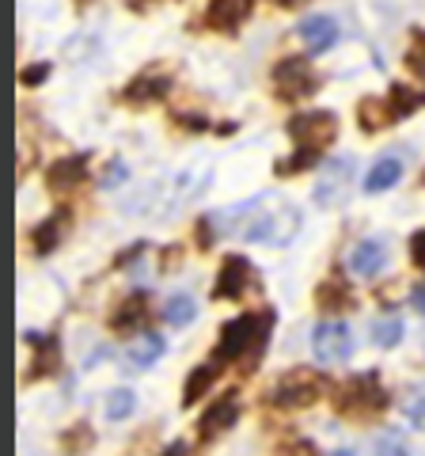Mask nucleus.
<instances>
[{
	"mask_svg": "<svg viewBox=\"0 0 425 456\" xmlns=\"http://www.w3.org/2000/svg\"><path fill=\"white\" fill-rule=\"evenodd\" d=\"M221 236H239L251 240V244H266V248H285L301 232V209H296L289 198L281 194H259L251 202H236L224 213L212 217Z\"/></svg>",
	"mask_w": 425,
	"mask_h": 456,
	"instance_id": "nucleus-1",
	"label": "nucleus"
},
{
	"mask_svg": "<svg viewBox=\"0 0 425 456\" xmlns=\"http://www.w3.org/2000/svg\"><path fill=\"white\" fill-rule=\"evenodd\" d=\"M391 403V395L388 388L380 384V373H357V377H349L346 384H338V392H334V411L338 415H346V419H376V415H384Z\"/></svg>",
	"mask_w": 425,
	"mask_h": 456,
	"instance_id": "nucleus-2",
	"label": "nucleus"
},
{
	"mask_svg": "<svg viewBox=\"0 0 425 456\" xmlns=\"http://www.w3.org/2000/svg\"><path fill=\"white\" fill-rule=\"evenodd\" d=\"M323 392H327L323 373H316L311 365H296L274 380V388L266 392V403L277 407V411H304L311 403H319Z\"/></svg>",
	"mask_w": 425,
	"mask_h": 456,
	"instance_id": "nucleus-3",
	"label": "nucleus"
},
{
	"mask_svg": "<svg viewBox=\"0 0 425 456\" xmlns=\"http://www.w3.org/2000/svg\"><path fill=\"white\" fill-rule=\"evenodd\" d=\"M285 134L296 149H311V152H327L338 141V114L334 110H308V114H293Z\"/></svg>",
	"mask_w": 425,
	"mask_h": 456,
	"instance_id": "nucleus-4",
	"label": "nucleus"
},
{
	"mask_svg": "<svg viewBox=\"0 0 425 456\" xmlns=\"http://www.w3.org/2000/svg\"><path fill=\"white\" fill-rule=\"evenodd\" d=\"M353 171H357L353 156H334V160H327L319 167L316 183H311V202H316L319 209H338L349 198Z\"/></svg>",
	"mask_w": 425,
	"mask_h": 456,
	"instance_id": "nucleus-5",
	"label": "nucleus"
},
{
	"mask_svg": "<svg viewBox=\"0 0 425 456\" xmlns=\"http://www.w3.org/2000/svg\"><path fill=\"white\" fill-rule=\"evenodd\" d=\"M270 80H274V95L281 99V103L308 99L319 88V77L311 73V65L304 61V57H281V61L270 69Z\"/></svg>",
	"mask_w": 425,
	"mask_h": 456,
	"instance_id": "nucleus-6",
	"label": "nucleus"
},
{
	"mask_svg": "<svg viewBox=\"0 0 425 456\" xmlns=\"http://www.w3.org/2000/svg\"><path fill=\"white\" fill-rule=\"evenodd\" d=\"M311 354L323 365H342L353 354V335L342 320H323L311 327Z\"/></svg>",
	"mask_w": 425,
	"mask_h": 456,
	"instance_id": "nucleus-7",
	"label": "nucleus"
},
{
	"mask_svg": "<svg viewBox=\"0 0 425 456\" xmlns=\"http://www.w3.org/2000/svg\"><path fill=\"white\" fill-rule=\"evenodd\" d=\"M172 92V69H160V65H148L145 73H137L130 84L122 88V103L133 107V110H145L152 103H160V99Z\"/></svg>",
	"mask_w": 425,
	"mask_h": 456,
	"instance_id": "nucleus-8",
	"label": "nucleus"
},
{
	"mask_svg": "<svg viewBox=\"0 0 425 456\" xmlns=\"http://www.w3.org/2000/svg\"><path fill=\"white\" fill-rule=\"evenodd\" d=\"M251 285H259V270L244 255H224L221 274L212 281V301H239Z\"/></svg>",
	"mask_w": 425,
	"mask_h": 456,
	"instance_id": "nucleus-9",
	"label": "nucleus"
},
{
	"mask_svg": "<svg viewBox=\"0 0 425 456\" xmlns=\"http://www.w3.org/2000/svg\"><path fill=\"white\" fill-rule=\"evenodd\" d=\"M236 419H239V395L236 392H224L221 399H212L209 411L197 419V441H202V445H212L221 434L232 430Z\"/></svg>",
	"mask_w": 425,
	"mask_h": 456,
	"instance_id": "nucleus-10",
	"label": "nucleus"
},
{
	"mask_svg": "<svg viewBox=\"0 0 425 456\" xmlns=\"http://www.w3.org/2000/svg\"><path fill=\"white\" fill-rule=\"evenodd\" d=\"M88 171H92V152H73V156H61L46 167V187L53 194H65V191H76L80 183H88Z\"/></svg>",
	"mask_w": 425,
	"mask_h": 456,
	"instance_id": "nucleus-11",
	"label": "nucleus"
},
{
	"mask_svg": "<svg viewBox=\"0 0 425 456\" xmlns=\"http://www.w3.org/2000/svg\"><path fill=\"white\" fill-rule=\"evenodd\" d=\"M251 12H254V0H209V8H205L202 20H205L209 31L236 35L239 27L251 20Z\"/></svg>",
	"mask_w": 425,
	"mask_h": 456,
	"instance_id": "nucleus-12",
	"label": "nucleus"
},
{
	"mask_svg": "<svg viewBox=\"0 0 425 456\" xmlns=\"http://www.w3.org/2000/svg\"><path fill=\"white\" fill-rule=\"evenodd\" d=\"M148 312H152L148 293H130L125 301H118V305H115V312H110L107 327H110L115 335H140V331H145Z\"/></svg>",
	"mask_w": 425,
	"mask_h": 456,
	"instance_id": "nucleus-13",
	"label": "nucleus"
},
{
	"mask_svg": "<svg viewBox=\"0 0 425 456\" xmlns=\"http://www.w3.org/2000/svg\"><path fill=\"white\" fill-rule=\"evenodd\" d=\"M23 338L35 346V362H31V373H27V380H46V377H58V369H61V342H58V335L23 331Z\"/></svg>",
	"mask_w": 425,
	"mask_h": 456,
	"instance_id": "nucleus-14",
	"label": "nucleus"
},
{
	"mask_svg": "<svg viewBox=\"0 0 425 456\" xmlns=\"http://www.w3.org/2000/svg\"><path fill=\"white\" fill-rule=\"evenodd\" d=\"M68 221H73V213H68L65 206L61 209H53L46 221H38L35 224V232H31V248H35V255H53L61 244H65V228H68Z\"/></svg>",
	"mask_w": 425,
	"mask_h": 456,
	"instance_id": "nucleus-15",
	"label": "nucleus"
},
{
	"mask_svg": "<svg viewBox=\"0 0 425 456\" xmlns=\"http://www.w3.org/2000/svg\"><path fill=\"white\" fill-rule=\"evenodd\" d=\"M388 259H391V251H388L384 240H361L349 255V270L361 274V278H376L380 270L388 266Z\"/></svg>",
	"mask_w": 425,
	"mask_h": 456,
	"instance_id": "nucleus-16",
	"label": "nucleus"
},
{
	"mask_svg": "<svg viewBox=\"0 0 425 456\" xmlns=\"http://www.w3.org/2000/svg\"><path fill=\"white\" fill-rule=\"evenodd\" d=\"M296 35H301L308 53H327L338 42V23L331 16H308L301 27H296Z\"/></svg>",
	"mask_w": 425,
	"mask_h": 456,
	"instance_id": "nucleus-17",
	"label": "nucleus"
},
{
	"mask_svg": "<svg viewBox=\"0 0 425 456\" xmlns=\"http://www.w3.org/2000/svg\"><path fill=\"white\" fill-rule=\"evenodd\" d=\"M395 183H403V160L395 152H388V156H380V160L368 167V175H365V191L368 194H384V191H391Z\"/></svg>",
	"mask_w": 425,
	"mask_h": 456,
	"instance_id": "nucleus-18",
	"label": "nucleus"
},
{
	"mask_svg": "<svg viewBox=\"0 0 425 456\" xmlns=\"http://www.w3.org/2000/svg\"><path fill=\"white\" fill-rule=\"evenodd\" d=\"M164 350H167V342L164 335H156V331H140L130 338V350H125V358H130L133 369H148L164 358Z\"/></svg>",
	"mask_w": 425,
	"mask_h": 456,
	"instance_id": "nucleus-19",
	"label": "nucleus"
},
{
	"mask_svg": "<svg viewBox=\"0 0 425 456\" xmlns=\"http://www.w3.org/2000/svg\"><path fill=\"white\" fill-rule=\"evenodd\" d=\"M221 362H202V365H197L194 369V373L187 377V384H182V407H194L197 403V399H202V395H209V388H212V384H217V377H221Z\"/></svg>",
	"mask_w": 425,
	"mask_h": 456,
	"instance_id": "nucleus-20",
	"label": "nucleus"
},
{
	"mask_svg": "<svg viewBox=\"0 0 425 456\" xmlns=\"http://www.w3.org/2000/svg\"><path fill=\"white\" fill-rule=\"evenodd\" d=\"M357 126H361V134H380V130H388V126H395V114L388 107V99L365 95L357 103Z\"/></svg>",
	"mask_w": 425,
	"mask_h": 456,
	"instance_id": "nucleus-21",
	"label": "nucleus"
},
{
	"mask_svg": "<svg viewBox=\"0 0 425 456\" xmlns=\"http://www.w3.org/2000/svg\"><path fill=\"white\" fill-rule=\"evenodd\" d=\"M316 308L319 312H346L353 308V293L342 278H327L316 285Z\"/></svg>",
	"mask_w": 425,
	"mask_h": 456,
	"instance_id": "nucleus-22",
	"label": "nucleus"
},
{
	"mask_svg": "<svg viewBox=\"0 0 425 456\" xmlns=\"http://www.w3.org/2000/svg\"><path fill=\"white\" fill-rule=\"evenodd\" d=\"M384 99H388V107L395 114V122H403V118H410V114H418L425 107V92L406 88V84H391Z\"/></svg>",
	"mask_w": 425,
	"mask_h": 456,
	"instance_id": "nucleus-23",
	"label": "nucleus"
},
{
	"mask_svg": "<svg viewBox=\"0 0 425 456\" xmlns=\"http://www.w3.org/2000/svg\"><path fill=\"white\" fill-rule=\"evenodd\" d=\"M160 316H164L167 327H187L197 316V301L190 293H175V297H167V305L160 308Z\"/></svg>",
	"mask_w": 425,
	"mask_h": 456,
	"instance_id": "nucleus-24",
	"label": "nucleus"
},
{
	"mask_svg": "<svg viewBox=\"0 0 425 456\" xmlns=\"http://www.w3.org/2000/svg\"><path fill=\"white\" fill-rule=\"evenodd\" d=\"M95 445V430L88 422H76V426H68V430L61 434V452L65 456H84Z\"/></svg>",
	"mask_w": 425,
	"mask_h": 456,
	"instance_id": "nucleus-25",
	"label": "nucleus"
},
{
	"mask_svg": "<svg viewBox=\"0 0 425 456\" xmlns=\"http://www.w3.org/2000/svg\"><path fill=\"white\" fill-rule=\"evenodd\" d=\"M403 65L418 80H425V27H410V42L403 50Z\"/></svg>",
	"mask_w": 425,
	"mask_h": 456,
	"instance_id": "nucleus-26",
	"label": "nucleus"
},
{
	"mask_svg": "<svg viewBox=\"0 0 425 456\" xmlns=\"http://www.w3.org/2000/svg\"><path fill=\"white\" fill-rule=\"evenodd\" d=\"M323 152H311V149H296L293 156H285V160H274V175L277 179H289V175H301V171L316 167Z\"/></svg>",
	"mask_w": 425,
	"mask_h": 456,
	"instance_id": "nucleus-27",
	"label": "nucleus"
},
{
	"mask_svg": "<svg viewBox=\"0 0 425 456\" xmlns=\"http://www.w3.org/2000/svg\"><path fill=\"white\" fill-rule=\"evenodd\" d=\"M133 407H137V395L130 392V388H115V392H110L107 395V419L110 422H122V419H130L133 415Z\"/></svg>",
	"mask_w": 425,
	"mask_h": 456,
	"instance_id": "nucleus-28",
	"label": "nucleus"
},
{
	"mask_svg": "<svg viewBox=\"0 0 425 456\" xmlns=\"http://www.w3.org/2000/svg\"><path fill=\"white\" fill-rule=\"evenodd\" d=\"M403 335H406L403 320H380V323L373 327V342H376L380 350H391V346H399V342H403Z\"/></svg>",
	"mask_w": 425,
	"mask_h": 456,
	"instance_id": "nucleus-29",
	"label": "nucleus"
},
{
	"mask_svg": "<svg viewBox=\"0 0 425 456\" xmlns=\"http://www.w3.org/2000/svg\"><path fill=\"white\" fill-rule=\"evenodd\" d=\"M403 415H406V422L414 426V430H425V392H414V395L406 399Z\"/></svg>",
	"mask_w": 425,
	"mask_h": 456,
	"instance_id": "nucleus-30",
	"label": "nucleus"
},
{
	"mask_svg": "<svg viewBox=\"0 0 425 456\" xmlns=\"http://www.w3.org/2000/svg\"><path fill=\"white\" fill-rule=\"evenodd\" d=\"M50 73H53V65H50V61L27 65V69H20V84H23V88H38V84H46V80H50Z\"/></svg>",
	"mask_w": 425,
	"mask_h": 456,
	"instance_id": "nucleus-31",
	"label": "nucleus"
},
{
	"mask_svg": "<svg viewBox=\"0 0 425 456\" xmlns=\"http://www.w3.org/2000/svg\"><path fill=\"white\" fill-rule=\"evenodd\" d=\"M376 456H410V445L403 441V434H384L376 441Z\"/></svg>",
	"mask_w": 425,
	"mask_h": 456,
	"instance_id": "nucleus-32",
	"label": "nucleus"
},
{
	"mask_svg": "<svg viewBox=\"0 0 425 456\" xmlns=\"http://www.w3.org/2000/svg\"><path fill=\"white\" fill-rule=\"evenodd\" d=\"M172 122H175L179 134H205V130H212L202 114H172Z\"/></svg>",
	"mask_w": 425,
	"mask_h": 456,
	"instance_id": "nucleus-33",
	"label": "nucleus"
},
{
	"mask_svg": "<svg viewBox=\"0 0 425 456\" xmlns=\"http://www.w3.org/2000/svg\"><path fill=\"white\" fill-rule=\"evenodd\" d=\"M125 179H130V167H125L122 160H110L107 164V171H103V175H99V183H103V187L107 191H115V187H122V183Z\"/></svg>",
	"mask_w": 425,
	"mask_h": 456,
	"instance_id": "nucleus-34",
	"label": "nucleus"
},
{
	"mask_svg": "<svg viewBox=\"0 0 425 456\" xmlns=\"http://www.w3.org/2000/svg\"><path fill=\"white\" fill-rule=\"evenodd\" d=\"M410 263L425 270V228H418V232L410 236Z\"/></svg>",
	"mask_w": 425,
	"mask_h": 456,
	"instance_id": "nucleus-35",
	"label": "nucleus"
},
{
	"mask_svg": "<svg viewBox=\"0 0 425 456\" xmlns=\"http://www.w3.org/2000/svg\"><path fill=\"white\" fill-rule=\"evenodd\" d=\"M212 217H197V251H209L212 244H217V240H212Z\"/></svg>",
	"mask_w": 425,
	"mask_h": 456,
	"instance_id": "nucleus-36",
	"label": "nucleus"
},
{
	"mask_svg": "<svg viewBox=\"0 0 425 456\" xmlns=\"http://www.w3.org/2000/svg\"><path fill=\"white\" fill-rule=\"evenodd\" d=\"M281 456H319V449L311 445V441H289V445L281 449Z\"/></svg>",
	"mask_w": 425,
	"mask_h": 456,
	"instance_id": "nucleus-37",
	"label": "nucleus"
},
{
	"mask_svg": "<svg viewBox=\"0 0 425 456\" xmlns=\"http://www.w3.org/2000/svg\"><path fill=\"white\" fill-rule=\"evenodd\" d=\"M179 259H182V248H179V244H172V248H167V251L160 255V274H167V270H172Z\"/></svg>",
	"mask_w": 425,
	"mask_h": 456,
	"instance_id": "nucleus-38",
	"label": "nucleus"
},
{
	"mask_svg": "<svg viewBox=\"0 0 425 456\" xmlns=\"http://www.w3.org/2000/svg\"><path fill=\"white\" fill-rule=\"evenodd\" d=\"M156 4H172V0H125V8L137 12V16H145V12H152Z\"/></svg>",
	"mask_w": 425,
	"mask_h": 456,
	"instance_id": "nucleus-39",
	"label": "nucleus"
},
{
	"mask_svg": "<svg viewBox=\"0 0 425 456\" xmlns=\"http://www.w3.org/2000/svg\"><path fill=\"white\" fill-rule=\"evenodd\" d=\"M140 251H145V240H140V244H133L130 251H122L118 259H115V266H125V263H137L140 259Z\"/></svg>",
	"mask_w": 425,
	"mask_h": 456,
	"instance_id": "nucleus-40",
	"label": "nucleus"
},
{
	"mask_svg": "<svg viewBox=\"0 0 425 456\" xmlns=\"http://www.w3.org/2000/svg\"><path fill=\"white\" fill-rule=\"evenodd\" d=\"M410 305H414V312H418V316H425V278L418 281V289L410 293Z\"/></svg>",
	"mask_w": 425,
	"mask_h": 456,
	"instance_id": "nucleus-41",
	"label": "nucleus"
},
{
	"mask_svg": "<svg viewBox=\"0 0 425 456\" xmlns=\"http://www.w3.org/2000/svg\"><path fill=\"white\" fill-rule=\"evenodd\" d=\"M160 456H190V445H187V441H172V445H167Z\"/></svg>",
	"mask_w": 425,
	"mask_h": 456,
	"instance_id": "nucleus-42",
	"label": "nucleus"
},
{
	"mask_svg": "<svg viewBox=\"0 0 425 456\" xmlns=\"http://www.w3.org/2000/svg\"><path fill=\"white\" fill-rule=\"evenodd\" d=\"M270 4H274V8H301L304 0H270Z\"/></svg>",
	"mask_w": 425,
	"mask_h": 456,
	"instance_id": "nucleus-43",
	"label": "nucleus"
},
{
	"mask_svg": "<svg viewBox=\"0 0 425 456\" xmlns=\"http://www.w3.org/2000/svg\"><path fill=\"white\" fill-rule=\"evenodd\" d=\"M421 187H425V171H421Z\"/></svg>",
	"mask_w": 425,
	"mask_h": 456,
	"instance_id": "nucleus-44",
	"label": "nucleus"
}]
</instances>
